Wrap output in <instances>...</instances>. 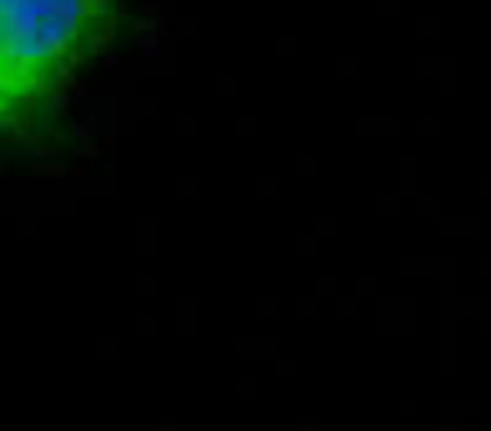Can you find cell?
Returning a JSON list of instances; mask_svg holds the SVG:
<instances>
[{"mask_svg":"<svg viewBox=\"0 0 491 431\" xmlns=\"http://www.w3.org/2000/svg\"><path fill=\"white\" fill-rule=\"evenodd\" d=\"M114 30V0H0V127L40 107Z\"/></svg>","mask_w":491,"mask_h":431,"instance_id":"cell-1","label":"cell"}]
</instances>
